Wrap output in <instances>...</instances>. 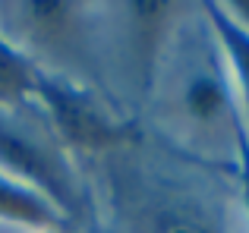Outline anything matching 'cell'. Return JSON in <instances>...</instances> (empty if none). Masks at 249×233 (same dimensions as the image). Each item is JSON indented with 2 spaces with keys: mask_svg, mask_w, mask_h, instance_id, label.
Masks as SVG:
<instances>
[{
  "mask_svg": "<svg viewBox=\"0 0 249 233\" xmlns=\"http://www.w3.org/2000/svg\"><path fill=\"white\" fill-rule=\"evenodd\" d=\"M145 107H152L174 151L218 170H233L237 139L246 123L202 3L174 32Z\"/></svg>",
  "mask_w": 249,
  "mask_h": 233,
  "instance_id": "cell-2",
  "label": "cell"
},
{
  "mask_svg": "<svg viewBox=\"0 0 249 233\" xmlns=\"http://www.w3.org/2000/svg\"><path fill=\"white\" fill-rule=\"evenodd\" d=\"M101 167L98 233H231V208L221 173L170 148V158L142 139L107 158Z\"/></svg>",
  "mask_w": 249,
  "mask_h": 233,
  "instance_id": "cell-1",
  "label": "cell"
},
{
  "mask_svg": "<svg viewBox=\"0 0 249 233\" xmlns=\"http://www.w3.org/2000/svg\"><path fill=\"white\" fill-rule=\"evenodd\" d=\"M224 6H227V13L249 32V0H233V3H224Z\"/></svg>",
  "mask_w": 249,
  "mask_h": 233,
  "instance_id": "cell-10",
  "label": "cell"
},
{
  "mask_svg": "<svg viewBox=\"0 0 249 233\" xmlns=\"http://www.w3.org/2000/svg\"><path fill=\"white\" fill-rule=\"evenodd\" d=\"M0 227L13 230H73V224L25 183L0 170ZM79 233V230H73Z\"/></svg>",
  "mask_w": 249,
  "mask_h": 233,
  "instance_id": "cell-8",
  "label": "cell"
},
{
  "mask_svg": "<svg viewBox=\"0 0 249 233\" xmlns=\"http://www.w3.org/2000/svg\"><path fill=\"white\" fill-rule=\"evenodd\" d=\"M0 170L41 192L73 230L91 224L89 183L35 104L25 111H0Z\"/></svg>",
  "mask_w": 249,
  "mask_h": 233,
  "instance_id": "cell-3",
  "label": "cell"
},
{
  "mask_svg": "<svg viewBox=\"0 0 249 233\" xmlns=\"http://www.w3.org/2000/svg\"><path fill=\"white\" fill-rule=\"evenodd\" d=\"M202 13H205V22L212 29L214 41H218L221 54H224L227 73H231L233 82V95H237L240 114H243V123L249 129V32L237 19L227 13L224 3H202Z\"/></svg>",
  "mask_w": 249,
  "mask_h": 233,
  "instance_id": "cell-7",
  "label": "cell"
},
{
  "mask_svg": "<svg viewBox=\"0 0 249 233\" xmlns=\"http://www.w3.org/2000/svg\"><path fill=\"white\" fill-rule=\"evenodd\" d=\"M3 10L10 13V29L3 35L19 44L35 60V67L95 85L98 54L91 6L63 0H22L6 3Z\"/></svg>",
  "mask_w": 249,
  "mask_h": 233,
  "instance_id": "cell-5",
  "label": "cell"
},
{
  "mask_svg": "<svg viewBox=\"0 0 249 233\" xmlns=\"http://www.w3.org/2000/svg\"><path fill=\"white\" fill-rule=\"evenodd\" d=\"M6 233H73V230H13V227H3Z\"/></svg>",
  "mask_w": 249,
  "mask_h": 233,
  "instance_id": "cell-11",
  "label": "cell"
},
{
  "mask_svg": "<svg viewBox=\"0 0 249 233\" xmlns=\"http://www.w3.org/2000/svg\"><path fill=\"white\" fill-rule=\"evenodd\" d=\"M32 104L73 161H101L142 139V126L133 114H123L98 85L73 76L38 67Z\"/></svg>",
  "mask_w": 249,
  "mask_h": 233,
  "instance_id": "cell-4",
  "label": "cell"
},
{
  "mask_svg": "<svg viewBox=\"0 0 249 233\" xmlns=\"http://www.w3.org/2000/svg\"><path fill=\"white\" fill-rule=\"evenodd\" d=\"M35 73H38L35 60L0 32V111L32 107Z\"/></svg>",
  "mask_w": 249,
  "mask_h": 233,
  "instance_id": "cell-9",
  "label": "cell"
},
{
  "mask_svg": "<svg viewBox=\"0 0 249 233\" xmlns=\"http://www.w3.org/2000/svg\"><path fill=\"white\" fill-rule=\"evenodd\" d=\"M193 10L196 6L189 3H161V0H136V3L110 6V13L117 16H110L114 35L107 41H117V57L126 63L129 82H133L142 107L152 98L155 76H158L170 38Z\"/></svg>",
  "mask_w": 249,
  "mask_h": 233,
  "instance_id": "cell-6",
  "label": "cell"
}]
</instances>
